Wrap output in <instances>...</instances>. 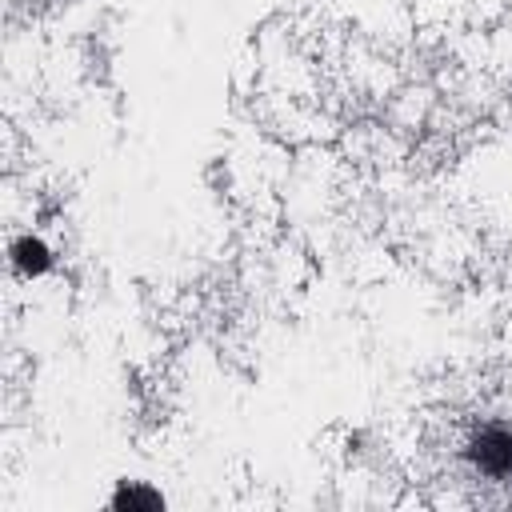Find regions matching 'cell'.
Masks as SVG:
<instances>
[{"label":"cell","instance_id":"obj_1","mask_svg":"<svg viewBox=\"0 0 512 512\" xmlns=\"http://www.w3.org/2000/svg\"><path fill=\"white\" fill-rule=\"evenodd\" d=\"M468 176V192L476 212L492 216V228H500L504 236H512V144H504L500 152L484 148L464 164Z\"/></svg>","mask_w":512,"mask_h":512},{"label":"cell","instance_id":"obj_2","mask_svg":"<svg viewBox=\"0 0 512 512\" xmlns=\"http://www.w3.org/2000/svg\"><path fill=\"white\" fill-rule=\"evenodd\" d=\"M464 464L484 484H512V424L488 420L464 436Z\"/></svg>","mask_w":512,"mask_h":512},{"label":"cell","instance_id":"obj_3","mask_svg":"<svg viewBox=\"0 0 512 512\" xmlns=\"http://www.w3.org/2000/svg\"><path fill=\"white\" fill-rule=\"evenodd\" d=\"M8 264H12V272L20 276V280H40V276H48L52 268H56V248L40 236V232H16L12 236V244H8Z\"/></svg>","mask_w":512,"mask_h":512},{"label":"cell","instance_id":"obj_4","mask_svg":"<svg viewBox=\"0 0 512 512\" xmlns=\"http://www.w3.org/2000/svg\"><path fill=\"white\" fill-rule=\"evenodd\" d=\"M116 512H160L168 500L160 488H152L148 480H120L112 500H108Z\"/></svg>","mask_w":512,"mask_h":512}]
</instances>
